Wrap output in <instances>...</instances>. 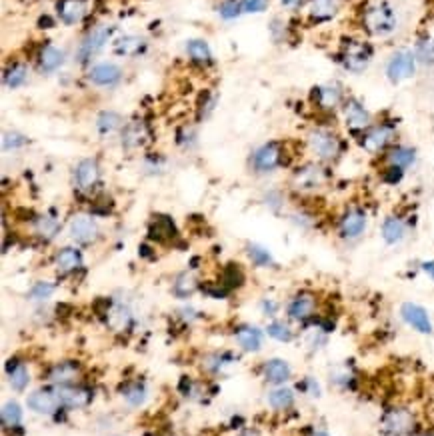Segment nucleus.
<instances>
[{"label":"nucleus","mask_w":434,"mask_h":436,"mask_svg":"<svg viewBox=\"0 0 434 436\" xmlns=\"http://www.w3.org/2000/svg\"><path fill=\"white\" fill-rule=\"evenodd\" d=\"M397 10L388 2H378L362 12V28L370 37H388L397 30Z\"/></svg>","instance_id":"nucleus-1"},{"label":"nucleus","mask_w":434,"mask_h":436,"mask_svg":"<svg viewBox=\"0 0 434 436\" xmlns=\"http://www.w3.org/2000/svg\"><path fill=\"white\" fill-rule=\"evenodd\" d=\"M308 151L317 156L319 162H334L342 152V140L330 129H312L306 136Z\"/></svg>","instance_id":"nucleus-2"},{"label":"nucleus","mask_w":434,"mask_h":436,"mask_svg":"<svg viewBox=\"0 0 434 436\" xmlns=\"http://www.w3.org/2000/svg\"><path fill=\"white\" fill-rule=\"evenodd\" d=\"M340 66L346 73L360 75L370 66L372 60V46L357 38H346L340 46Z\"/></svg>","instance_id":"nucleus-3"},{"label":"nucleus","mask_w":434,"mask_h":436,"mask_svg":"<svg viewBox=\"0 0 434 436\" xmlns=\"http://www.w3.org/2000/svg\"><path fill=\"white\" fill-rule=\"evenodd\" d=\"M330 180L328 169L322 162H306L292 174V187L301 192H317Z\"/></svg>","instance_id":"nucleus-4"},{"label":"nucleus","mask_w":434,"mask_h":436,"mask_svg":"<svg viewBox=\"0 0 434 436\" xmlns=\"http://www.w3.org/2000/svg\"><path fill=\"white\" fill-rule=\"evenodd\" d=\"M395 138H397V126L393 122H378L370 124L368 131L360 134V146L370 154H377L395 146Z\"/></svg>","instance_id":"nucleus-5"},{"label":"nucleus","mask_w":434,"mask_h":436,"mask_svg":"<svg viewBox=\"0 0 434 436\" xmlns=\"http://www.w3.org/2000/svg\"><path fill=\"white\" fill-rule=\"evenodd\" d=\"M340 114H342V120H344L346 129L355 134H362L364 131H368L370 124H372V116L368 113V108L355 96H348L344 100Z\"/></svg>","instance_id":"nucleus-6"},{"label":"nucleus","mask_w":434,"mask_h":436,"mask_svg":"<svg viewBox=\"0 0 434 436\" xmlns=\"http://www.w3.org/2000/svg\"><path fill=\"white\" fill-rule=\"evenodd\" d=\"M415 415L404 406H395V408L386 410L382 420H380V426H382L384 435L388 436L411 435L415 430Z\"/></svg>","instance_id":"nucleus-7"},{"label":"nucleus","mask_w":434,"mask_h":436,"mask_svg":"<svg viewBox=\"0 0 434 436\" xmlns=\"http://www.w3.org/2000/svg\"><path fill=\"white\" fill-rule=\"evenodd\" d=\"M416 66H418V62H416L413 50H406V48L397 50L386 62V78L393 84L404 82V80H408L416 75Z\"/></svg>","instance_id":"nucleus-8"},{"label":"nucleus","mask_w":434,"mask_h":436,"mask_svg":"<svg viewBox=\"0 0 434 436\" xmlns=\"http://www.w3.org/2000/svg\"><path fill=\"white\" fill-rule=\"evenodd\" d=\"M368 227V216L366 210L360 207H350L342 212L339 220V234L342 240H359L360 236L366 232Z\"/></svg>","instance_id":"nucleus-9"},{"label":"nucleus","mask_w":434,"mask_h":436,"mask_svg":"<svg viewBox=\"0 0 434 436\" xmlns=\"http://www.w3.org/2000/svg\"><path fill=\"white\" fill-rule=\"evenodd\" d=\"M310 98H312V102L321 108L322 113H334V111L342 108V104H344V100L348 96L344 95V91H342L339 82H326V84L312 88Z\"/></svg>","instance_id":"nucleus-10"},{"label":"nucleus","mask_w":434,"mask_h":436,"mask_svg":"<svg viewBox=\"0 0 434 436\" xmlns=\"http://www.w3.org/2000/svg\"><path fill=\"white\" fill-rule=\"evenodd\" d=\"M111 35H113V28H106V26H98L95 30H91V32L84 37V40L80 42V46H78L76 60H78L80 64L91 62V58L96 57V55L102 50V46L108 42Z\"/></svg>","instance_id":"nucleus-11"},{"label":"nucleus","mask_w":434,"mask_h":436,"mask_svg":"<svg viewBox=\"0 0 434 436\" xmlns=\"http://www.w3.org/2000/svg\"><path fill=\"white\" fill-rule=\"evenodd\" d=\"M284 149L281 142H266L252 156V167L258 172H272L283 164Z\"/></svg>","instance_id":"nucleus-12"},{"label":"nucleus","mask_w":434,"mask_h":436,"mask_svg":"<svg viewBox=\"0 0 434 436\" xmlns=\"http://www.w3.org/2000/svg\"><path fill=\"white\" fill-rule=\"evenodd\" d=\"M400 316H402V321L408 324L411 328H415L416 332H420V334H433V319H431V314L426 312L424 306L415 303H404L400 306Z\"/></svg>","instance_id":"nucleus-13"},{"label":"nucleus","mask_w":434,"mask_h":436,"mask_svg":"<svg viewBox=\"0 0 434 436\" xmlns=\"http://www.w3.org/2000/svg\"><path fill=\"white\" fill-rule=\"evenodd\" d=\"M317 308H319V301L312 292H299L296 296H292V301L286 306V312L292 321H299V323H306L310 321L314 314H317Z\"/></svg>","instance_id":"nucleus-14"},{"label":"nucleus","mask_w":434,"mask_h":436,"mask_svg":"<svg viewBox=\"0 0 434 436\" xmlns=\"http://www.w3.org/2000/svg\"><path fill=\"white\" fill-rule=\"evenodd\" d=\"M55 392H57L60 406H68V408H84L91 402V399H93V392L88 388H84V386H73V384L55 386Z\"/></svg>","instance_id":"nucleus-15"},{"label":"nucleus","mask_w":434,"mask_h":436,"mask_svg":"<svg viewBox=\"0 0 434 436\" xmlns=\"http://www.w3.org/2000/svg\"><path fill=\"white\" fill-rule=\"evenodd\" d=\"M70 236L75 238L78 245H91L98 238V225L95 218L86 214H78L70 220Z\"/></svg>","instance_id":"nucleus-16"},{"label":"nucleus","mask_w":434,"mask_h":436,"mask_svg":"<svg viewBox=\"0 0 434 436\" xmlns=\"http://www.w3.org/2000/svg\"><path fill=\"white\" fill-rule=\"evenodd\" d=\"M26 404H28V408H30L32 413H37V415H53L58 406H60L55 388L30 392L28 399H26Z\"/></svg>","instance_id":"nucleus-17"},{"label":"nucleus","mask_w":434,"mask_h":436,"mask_svg":"<svg viewBox=\"0 0 434 436\" xmlns=\"http://www.w3.org/2000/svg\"><path fill=\"white\" fill-rule=\"evenodd\" d=\"M100 178V169L95 158H84L76 164L75 180L76 187L82 190H91Z\"/></svg>","instance_id":"nucleus-18"},{"label":"nucleus","mask_w":434,"mask_h":436,"mask_svg":"<svg viewBox=\"0 0 434 436\" xmlns=\"http://www.w3.org/2000/svg\"><path fill=\"white\" fill-rule=\"evenodd\" d=\"M122 78V70L113 62H100L95 64L88 73V80L96 86H113Z\"/></svg>","instance_id":"nucleus-19"},{"label":"nucleus","mask_w":434,"mask_h":436,"mask_svg":"<svg viewBox=\"0 0 434 436\" xmlns=\"http://www.w3.org/2000/svg\"><path fill=\"white\" fill-rule=\"evenodd\" d=\"M380 234H382L386 245L395 247L398 243H402L404 236H406V222L397 214H390V216L384 218V222L380 227Z\"/></svg>","instance_id":"nucleus-20"},{"label":"nucleus","mask_w":434,"mask_h":436,"mask_svg":"<svg viewBox=\"0 0 434 436\" xmlns=\"http://www.w3.org/2000/svg\"><path fill=\"white\" fill-rule=\"evenodd\" d=\"M340 6H342V0H310L308 15L314 22H326L339 15Z\"/></svg>","instance_id":"nucleus-21"},{"label":"nucleus","mask_w":434,"mask_h":436,"mask_svg":"<svg viewBox=\"0 0 434 436\" xmlns=\"http://www.w3.org/2000/svg\"><path fill=\"white\" fill-rule=\"evenodd\" d=\"M416 162V151L413 146H402V144H395L386 152V164L397 167L406 172Z\"/></svg>","instance_id":"nucleus-22"},{"label":"nucleus","mask_w":434,"mask_h":436,"mask_svg":"<svg viewBox=\"0 0 434 436\" xmlns=\"http://www.w3.org/2000/svg\"><path fill=\"white\" fill-rule=\"evenodd\" d=\"M57 8L58 17L64 24H76L86 15V2L84 0H60Z\"/></svg>","instance_id":"nucleus-23"},{"label":"nucleus","mask_w":434,"mask_h":436,"mask_svg":"<svg viewBox=\"0 0 434 436\" xmlns=\"http://www.w3.org/2000/svg\"><path fill=\"white\" fill-rule=\"evenodd\" d=\"M265 379L270 382V384H279L283 386L284 382H288L292 370H290V364L283 359H270V361L265 362Z\"/></svg>","instance_id":"nucleus-24"},{"label":"nucleus","mask_w":434,"mask_h":436,"mask_svg":"<svg viewBox=\"0 0 434 436\" xmlns=\"http://www.w3.org/2000/svg\"><path fill=\"white\" fill-rule=\"evenodd\" d=\"M234 337H236V342L240 344V348H245L246 352H256L263 346V332L254 326H248V324L238 326Z\"/></svg>","instance_id":"nucleus-25"},{"label":"nucleus","mask_w":434,"mask_h":436,"mask_svg":"<svg viewBox=\"0 0 434 436\" xmlns=\"http://www.w3.org/2000/svg\"><path fill=\"white\" fill-rule=\"evenodd\" d=\"M62 62H64V53H62L60 48H57V46L46 44V46L40 50L38 66H40L42 73H46V75L55 73V70H58V68L62 66Z\"/></svg>","instance_id":"nucleus-26"},{"label":"nucleus","mask_w":434,"mask_h":436,"mask_svg":"<svg viewBox=\"0 0 434 436\" xmlns=\"http://www.w3.org/2000/svg\"><path fill=\"white\" fill-rule=\"evenodd\" d=\"M147 140V126L142 120H133L122 129V144L131 151L138 149Z\"/></svg>","instance_id":"nucleus-27"},{"label":"nucleus","mask_w":434,"mask_h":436,"mask_svg":"<svg viewBox=\"0 0 434 436\" xmlns=\"http://www.w3.org/2000/svg\"><path fill=\"white\" fill-rule=\"evenodd\" d=\"M78 379V366L75 362H60L57 366H53L48 370V380L55 384V386H60V384H73L75 380Z\"/></svg>","instance_id":"nucleus-28"},{"label":"nucleus","mask_w":434,"mask_h":436,"mask_svg":"<svg viewBox=\"0 0 434 436\" xmlns=\"http://www.w3.org/2000/svg\"><path fill=\"white\" fill-rule=\"evenodd\" d=\"M80 265H82L80 250H76L73 247H64L57 252V266L62 272H75L76 268H80Z\"/></svg>","instance_id":"nucleus-29"},{"label":"nucleus","mask_w":434,"mask_h":436,"mask_svg":"<svg viewBox=\"0 0 434 436\" xmlns=\"http://www.w3.org/2000/svg\"><path fill=\"white\" fill-rule=\"evenodd\" d=\"M6 370H8V380L12 384L15 390H24L30 382V372H28V366L22 364V362H8L6 364Z\"/></svg>","instance_id":"nucleus-30"},{"label":"nucleus","mask_w":434,"mask_h":436,"mask_svg":"<svg viewBox=\"0 0 434 436\" xmlns=\"http://www.w3.org/2000/svg\"><path fill=\"white\" fill-rule=\"evenodd\" d=\"M415 57L418 64L422 66H428L433 68L434 66V40H431L428 37H420L416 40L415 44Z\"/></svg>","instance_id":"nucleus-31"},{"label":"nucleus","mask_w":434,"mask_h":436,"mask_svg":"<svg viewBox=\"0 0 434 436\" xmlns=\"http://www.w3.org/2000/svg\"><path fill=\"white\" fill-rule=\"evenodd\" d=\"M106 323L113 326L114 330H122L126 328L129 324L133 323V314L126 306H120V304H114L106 310Z\"/></svg>","instance_id":"nucleus-32"},{"label":"nucleus","mask_w":434,"mask_h":436,"mask_svg":"<svg viewBox=\"0 0 434 436\" xmlns=\"http://www.w3.org/2000/svg\"><path fill=\"white\" fill-rule=\"evenodd\" d=\"M268 404L274 408V410H286V408H290L292 404H294V392H292V388H288V386H279V388H274V390H270V395H268Z\"/></svg>","instance_id":"nucleus-33"},{"label":"nucleus","mask_w":434,"mask_h":436,"mask_svg":"<svg viewBox=\"0 0 434 436\" xmlns=\"http://www.w3.org/2000/svg\"><path fill=\"white\" fill-rule=\"evenodd\" d=\"M170 236H176L174 222L169 216H156L151 225V238L154 240H169Z\"/></svg>","instance_id":"nucleus-34"},{"label":"nucleus","mask_w":434,"mask_h":436,"mask_svg":"<svg viewBox=\"0 0 434 436\" xmlns=\"http://www.w3.org/2000/svg\"><path fill=\"white\" fill-rule=\"evenodd\" d=\"M120 395L124 397V400H126L131 406H140V404H144V400L149 397L147 386L140 384V382H129V384H124V386L120 388Z\"/></svg>","instance_id":"nucleus-35"},{"label":"nucleus","mask_w":434,"mask_h":436,"mask_svg":"<svg viewBox=\"0 0 434 436\" xmlns=\"http://www.w3.org/2000/svg\"><path fill=\"white\" fill-rule=\"evenodd\" d=\"M187 53H189L190 60H194L196 64H208L212 60V53L205 40H189Z\"/></svg>","instance_id":"nucleus-36"},{"label":"nucleus","mask_w":434,"mask_h":436,"mask_svg":"<svg viewBox=\"0 0 434 436\" xmlns=\"http://www.w3.org/2000/svg\"><path fill=\"white\" fill-rule=\"evenodd\" d=\"M26 76H28V68L22 62H15L4 73V84L8 88H19V86H22L26 82Z\"/></svg>","instance_id":"nucleus-37"},{"label":"nucleus","mask_w":434,"mask_h":436,"mask_svg":"<svg viewBox=\"0 0 434 436\" xmlns=\"http://www.w3.org/2000/svg\"><path fill=\"white\" fill-rule=\"evenodd\" d=\"M35 228H37L38 236H42L44 240H53L58 234V230H60V225H58V220L55 216L44 214V216H38L37 222H35Z\"/></svg>","instance_id":"nucleus-38"},{"label":"nucleus","mask_w":434,"mask_h":436,"mask_svg":"<svg viewBox=\"0 0 434 436\" xmlns=\"http://www.w3.org/2000/svg\"><path fill=\"white\" fill-rule=\"evenodd\" d=\"M147 46V42L140 37H122L118 42H116V53L118 55H124V57H131V55H138L142 53Z\"/></svg>","instance_id":"nucleus-39"},{"label":"nucleus","mask_w":434,"mask_h":436,"mask_svg":"<svg viewBox=\"0 0 434 436\" xmlns=\"http://www.w3.org/2000/svg\"><path fill=\"white\" fill-rule=\"evenodd\" d=\"M20 420H22V408H20L19 402L10 400L2 406V424L6 428H15L19 426Z\"/></svg>","instance_id":"nucleus-40"},{"label":"nucleus","mask_w":434,"mask_h":436,"mask_svg":"<svg viewBox=\"0 0 434 436\" xmlns=\"http://www.w3.org/2000/svg\"><path fill=\"white\" fill-rule=\"evenodd\" d=\"M120 124H122V118H120V114L111 113V111H106V113L100 114V116H98V122H96V126H98V133L100 134L114 133L116 129H120Z\"/></svg>","instance_id":"nucleus-41"},{"label":"nucleus","mask_w":434,"mask_h":436,"mask_svg":"<svg viewBox=\"0 0 434 436\" xmlns=\"http://www.w3.org/2000/svg\"><path fill=\"white\" fill-rule=\"evenodd\" d=\"M266 334H268L270 339H274V341H279V342H290L292 339H294V332H292V328L284 323L268 324V328H266Z\"/></svg>","instance_id":"nucleus-42"},{"label":"nucleus","mask_w":434,"mask_h":436,"mask_svg":"<svg viewBox=\"0 0 434 436\" xmlns=\"http://www.w3.org/2000/svg\"><path fill=\"white\" fill-rule=\"evenodd\" d=\"M194 288H196V281H194V276L189 274V272H185V274H180L178 278H176V283H174V294L176 296H189L194 292Z\"/></svg>","instance_id":"nucleus-43"},{"label":"nucleus","mask_w":434,"mask_h":436,"mask_svg":"<svg viewBox=\"0 0 434 436\" xmlns=\"http://www.w3.org/2000/svg\"><path fill=\"white\" fill-rule=\"evenodd\" d=\"M248 256L254 260V265L258 266H270L272 265V256L266 248L258 247V245H250L248 247Z\"/></svg>","instance_id":"nucleus-44"},{"label":"nucleus","mask_w":434,"mask_h":436,"mask_svg":"<svg viewBox=\"0 0 434 436\" xmlns=\"http://www.w3.org/2000/svg\"><path fill=\"white\" fill-rule=\"evenodd\" d=\"M218 12H220V17L225 20H234L243 12V4L238 0H225L220 4V10Z\"/></svg>","instance_id":"nucleus-45"},{"label":"nucleus","mask_w":434,"mask_h":436,"mask_svg":"<svg viewBox=\"0 0 434 436\" xmlns=\"http://www.w3.org/2000/svg\"><path fill=\"white\" fill-rule=\"evenodd\" d=\"M22 144H26V138L19 133H6L2 138V149L4 151H15V149H20Z\"/></svg>","instance_id":"nucleus-46"},{"label":"nucleus","mask_w":434,"mask_h":436,"mask_svg":"<svg viewBox=\"0 0 434 436\" xmlns=\"http://www.w3.org/2000/svg\"><path fill=\"white\" fill-rule=\"evenodd\" d=\"M53 292H55V285H50V283H38V285L30 290V296H32L35 301H46Z\"/></svg>","instance_id":"nucleus-47"},{"label":"nucleus","mask_w":434,"mask_h":436,"mask_svg":"<svg viewBox=\"0 0 434 436\" xmlns=\"http://www.w3.org/2000/svg\"><path fill=\"white\" fill-rule=\"evenodd\" d=\"M402 176H404V171L397 169V167H390V164H386V169L382 172V180L386 184H398L402 180Z\"/></svg>","instance_id":"nucleus-48"},{"label":"nucleus","mask_w":434,"mask_h":436,"mask_svg":"<svg viewBox=\"0 0 434 436\" xmlns=\"http://www.w3.org/2000/svg\"><path fill=\"white\" fill-rule=\"evenodd\" d=\"M243 12H265L268 0H243Z\"/></svg>","instance_id":"nucleus-49"},{"label":"nucleus","mask_w":434,"mask_h":436,"mask_svg":"<svg viewBox=\"0 0 434 436\" xmlns=\"http://www.w3.org/2000/svg\"><path fill=\"white\" fill-rule=\"evenodd\" d=\"M304 386H306L304 390H306V392H310L312 397H319V395H321V390H319L321 386H319V382H317V380H314V379H306V380H304Z\"/></svg>","instance_id":"nucleus-50"},{"label":"nucleus","mask_w":434,"mask_h":436,"mask_svg":"<svg viewBox=\"0 0 434 436\" xmlns=\"http://www.w3.org/2000/svg\"><path fill=\"white\" fill-rule=\"evenodd\" d=\"M263 312H265L266 316H274V314L279 312L276 303H272V301H265V303H263Z\"/></svg>","instance_id":"nucleus-51"},{"label":"nucleus","mask_w":434,"mask_h":436,"mask_svg":"<svg viewBox=\"0 0 434 436\" xmlns=\"http://www.w3.org/2000/svg\"><path fill=\"white\" fill-rule=\"evenodd\" d=\"M420 268H422V272H424V274H426V276H428V278L434 283V260H426V263H422Z\"/></svg>","instance_id":"nucleus-52"},{"label":"nucleus","mask_w":434,"mask_h":436,"mask_svg":"<svg viewBox=\"0 0 434 436\" xmlns=\"http://www.w3.org/2000/svg\"><path fill=\"white\" fill-rule=\"evenodd\" d=\"M281 2H283V6H286V8H296L302 0H281Z\"/></svg>","instance_id":"nucleus-53"},{"label":"nucleus","mask_w":434,"mask_h":436,"mask_svg":"<svg viewBox=\"0 0 434 436\" xmlns=\"http://www.w3.org/2000/svg\"><path fill=\"white\" fill-rule=\"evenodd\" d=\"M38 24H40L42 28H48V26H53V19H48V17H42V19L38 20Z\"/></svg>","instance_id":"nucleus-54"},{"label":"nucleus","mask_w":434,"mask_h":436,"mask_svg":"<svg viewBox=\"0 0 434 436\" xmlns=\"http://www.w3.org/2000/svg\"><path fill=\"white\" fill-rule=\"evenodd\" d=\"M243 436H261V435H258L256 430H246V433Z\"/></svg>","instance_id":"nucleus-55"},{"label":"nucleus","mask_w":434,"mask_h":436,"mask_svg":"<svg viewBox=\"0 0 434 436\" xmlns=\"http://www.w3.org/2000/svg\"><path fill=\"white\" fill-rule=\"evenodd\" d=\"M312 436H328L324 430H317V433H312Z\"/></svg>","instance_id":"nucleus-56"}]
</instances>
